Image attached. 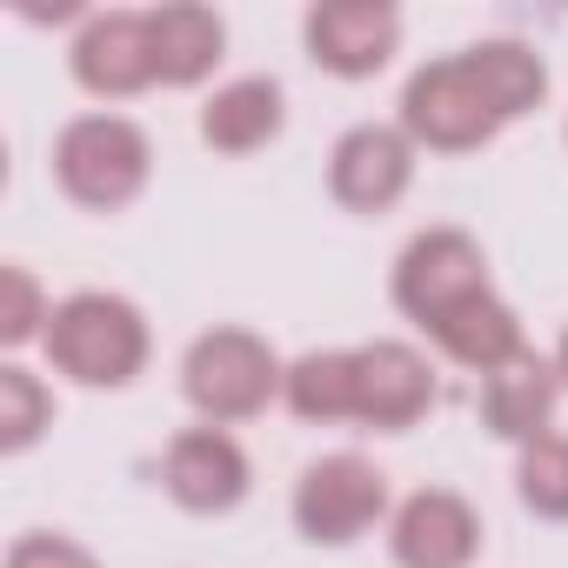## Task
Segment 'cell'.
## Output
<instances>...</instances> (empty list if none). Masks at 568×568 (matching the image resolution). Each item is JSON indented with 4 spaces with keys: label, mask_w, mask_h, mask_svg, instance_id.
Segmentation results:
<instances>
[{
    "label": "cell",
    "mask_w": 568,
    "mask_h": 568,
    "mask_svg": "<svg viewBox=\"0 0 568 568\" xmlns=\"http://www.w3.org/2000/svg\"><path fill=\"white\" fill-rule=\"evenodd\" d=\"M388 302L402 308V322H415L428 335V348L442 362H455L481 382L528 355L521 315L501 302L495 274H488V247L468 227L408 234L388 267Z\"/></svg>",
    "instance_id": "6da1fadb"
},
{
    "label": "cell",
    "mask_w": 568,
    "mask_h": 568,
    "mask_svg": "<svg viewBox=\"0 0 568 568\" xmlns=\"http://www.w3.org/2000/svg\"><path fill=\"white\" fill-rule=\"evenodd\" d=\"M548 101V61L528 41H475L402 81L395 121L422 154H481Z\"/></svg>",
    "instance_id": "7a4b0ae2"
},
{
    "label": "cell",
    "mask_w": 568,
    "mask_h": 568,
    "mask_svg": "<svg viewBox=\"0 0 568 568\" xmlns=\"http://www.w3.org/2000/svg\"><path fill=\"white\" fill-rule=\"evenodd\" d=\"M48 368L88 395H121L148 375L154 362V328L141 315V302L114 295V288H74L54 302L48 342H41Z\"/></svg>",
    "instance_id": "3957f363"
},
{
    "label": "cell",
    "mask_w": 568,
    "mask_h": 568,
    "mask_svg": "<svg viewBox=\"0 0 568 568\" xmlns=\"http://www.w3.org/2000/svg\"><path fill=\"white\" fill-rule=\"evenodd\" d=\"M288 388V362L274 355L267 335L254 328H201L181 355V402L207 422V428H241L254 415H267Z\"/></svg>",
    "instance_id": "277c9868"
},
{
    "label": "cell",
    "mask_w": 568,
    "mask_h": 568,
    "mask_svg": "<svg viewBox=\"0 0 568 568\" xmlns=\"http://www.w3.org/2000/svg\"><path fill=\"white\" fill-rule=\"evenodd\" d=\"M154 181V141L141 121L94 108L54 134V187L81 214H128Z\"/></svg>",
    "instance_id": "5b68a950"
},
{
    "label": "cell",
    "mask_w": 568,
    "mask_h": 568,
    "mask_svg": "<svg viewBox=\"0 0 568 568\" xmlns=\"http://www.w3.org/2000/svg\"><path fill=\"white\" fill-rule=\"evenodd\" d=\"M288 515H295V535L308 548H355L362 535L388 528L395 495H388V475L368 455L335 448V455L302 468V481L288 495Z\"/></svg>",
    "instance_id": "8992f818"
},
{
    "label": "cell",
    "mask_w": 568,
    "mask_h": 568,
    "mask_svg": "<svg viewBox=\"0 0 568 568\" xmlns=\"http://www.w3.org/2000/svg\"><path fill=\"white\" fill-rule=\"evenodd\" d=\"M402 28L395 0H315L302 14V48L335 81H375L402 54Z\"/></svg>",
    "instance_id": "52a82bcc"
},
{
    "label": "cell",
    "mask_w": 568,
    "mask_h": 568,
    "mask_svg": "<svg viewBox=\"0 0 568 568\" xmlns=\"http://www.w3.org/2000/svg\"><path fill=\"white\" fill-rule=\"evenodd\" d=\"M422 168V148L402 134V121H355L328 148V194L348 214H388L408 201Z\"/></svg>",
    "instance_id": "ba28073f"
},
{
    "label": "cell",
    "mask_w": 568,
    "mask_h": 568,
    "mask_svg": "<svg viewBox=\"0 0 568 568\" xmlns=\"http://www.w3.org/2000/svg\"><path fill=\"white\" fill-rule=\"evenodd\" d=\"M247 488H254V462H247V448L227 428L194 422V428H181L161 448V495L181 515H201V521L234 515L247 501Z\"/></svg>",
    "instance_id": "9c48e42d"
},
{
    "label": "cell",
    "mask_w": 568,
    "mask_h": 568,
    "mask_svg": "<svg viewBox=\"0 0 568 568\" xmlns=\"http://www.w3.org/2000/svg\"><path fill=\"white\" fill-rule=\"evenodd\" d=\"M68 74L81 94L94 101H134L154 81V34H148V8H101L74 28L68 41Z\"/></svg>",
    "instance_id": "30bf717a"
},
{
    "label": "cell",
    "mask_w": 568,
    "mask_h": 568,
    "mask_svg": "<svg viewBox=\"0 0 568 568\" xmlns=\"http://www.w3.org/2000/svg\"><path fill=\"white\" fill-rule=\"evenodd\" d=\"M442 402V382H435V362L415 348V342H362L355 348V422L375 428V435H408L428 422V408Z\"/></svg>",
    "instance_id": "8fae6325"
},
{
    "label": "cell",
    "mask_w": 568,
    "mask_h": 568,
    "mask_svg": "<svg viewBox=\"0 0 568 568\" xmlns=\"http://www.w3.org/2000/svg\"><path fill=\"white\" fill-rule=\"evenodd\" d=\"M481 508L462 488H415L388 515V561L395 568H475L481 561Z\"/></svg>",
    "instance_id": "7c38bea8"
},
{
    "label": "cell",
    "mask_w": 568,
    "mask_h": 568,
    "mask_svg": "<svg viewBox=\"0 0 568 568\" xmlns=\"http://www.w3.org/2000/svg\"><path fill=\"white\" fill-rule=\"evenodd\" d=\"M194 128H201V148H214L221 161H247L288 134V88L274 74H234L201 101Z\"/></svg>",
    "instance_id": "4fadbf2b"
},
{
    "label": "cell",
    "mask_w": 568,
    "mask_h": 568,
    "mask_svg": "<svg viewBox=\"0 0 568 568\" xmlns=\"http://www.w3.org/2000/svg\"><path fill=\"white\" fill-rule=\"evenodd\" d=\"M561 368H555V355H521V362H508L501 375H488L481 382V428L495 435V442H508V448H528V442H541V435H555V408H561Z\"/></svg>",
    "instance_id": "5bb4252c"
},
{
    "label": "cell",
    "mask_w": 568,
    "mask_h": 568,
    "mask_svg": "<svg viewBox=\"0 0 568 568\" xmlns=\"http://www.w3.org/2000/svg\"><path fill=\"white\" fill-rule=\"evenodd\" d=\"M148 34H154V81L161 88H201L227 61V21L214 8H201V0H161V8H148Z\"/></svg>",
    "instance_id": "9a60e30c"
},
{
    "label": "cell",
    "mask_w": 568,
    "mask_h": 568,
    "mask_svg": "<svg viewBox=\"0 0 568 568\" xmlns=\"http://www.w3.org/2000/svg\"><path fill=\"white\" fill-rule=\"evenodd\" d=\"M281 408L308 428H335L355 422V348H308L288 362V388H281Z\"/></svg>",
    "instance_id": "2e32d148"
},
{
    "label": "cell",
    "mask_w": 568,
    "mask_h": 568,
    "mask_svg": "<svg viewBox=\"0 0 568 568\" xmlns=\"http://www.w3.org/2000/svg\"><path fill=\"white\" fill-rule=\"evenodd\" d=\"M54 428V388L28 362H0V455H28Z\"/></svg>",
    "instance_id": "e0dca14e"
},
{
    "label": "cell",
    "mask_w": 568,
    "mask_h": 568,
    "mask_svg": "<svg viewBox=\"0 0 568 568\" xmlns=\"http://www.w3.org/2000/svg\"><path fill=\"white\" fill-rule=\"evenodd\" d=\"M515 501L535 521H568V435H541L515 448Z\"/></svg>",
    "instance_id": "ac0fdd59"
},
{
    "label": "cell",
    "mask_w": 568,
    "mask_h": 568,
    "mask_svg": "<svg viewBox=\"0 0 568 568\" xmlns=\"http://www.w3.org/2000/svg\"><path fill=\"white\" fill-rule=\"evenodd\" d=\"M48 322H54V295L41 288V274L8 261L0 267V348H8V362H21V348L48 342Z\"/></svg>",
    "instance_id": "d6986e66"
},
{
    "label": "cell",
    "mask_w": 568,
    "mask_h": 568,
    "mask_svg": "<svg viewBox=\"0 0 568 568\" xmlns=\"http://www.w3.org/2000/svg\"><path fill=\"white\" fill-rule=\"evenodd\" d=\"M0 568H101V555L88 541L61 535V528H28V535L8 541V561Z\"/></svg>",
    "instance_id": "ffe728a7"
},
{
    "label": "cell",
    "mask_w": 568,
    "mask_h": 568,
    "mask_svg": "<svg viewBox=\"0 0 568 568\" xmlns=\"http://www.w3.org/2000/svg\"><path fill=\"white\" fill-rule=\"evenodd\" d=\"M555 368H561V388H568V328H561V342H555Z\"/></svg>",
    "instance_id": "44dd1931"
},
{
    "label": "cell",
    "mask_w": 568,
    "mask_h": 568,
    "mask_svg": "<svg viewBox=\"0 0 568 568\" xmlns=\"http://www.w3.org/2000/svg\"><path fill=\"white\" fill-rule=\"evenodd\" d=\"M561 148H568V121H561Z\"/></svg>",
    "instance_id": "7402d4cb"
}]
</instances>
